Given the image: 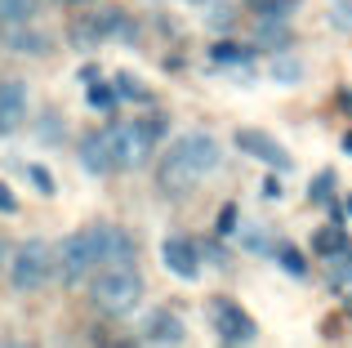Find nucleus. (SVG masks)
Instances as JSON below:
<instances>
[{
    "label": "nucleus",
    "instance_id": "nucleus-15",
    "mask_svg": "<svg viewBox=\"0 0 352 348\" xmlns=\"http://www.w3.org/2000/svg\"><path fill=\"white\" fill-rule=\"evenodd\" d=\"M258 41H263V45H276V50H285V45H290V32H285L281 23H272V18H263V23H258Z\"/></svg>",
    "mask_w": 352,
    "mask_h": 348
},
{
    "label": "nucleus",
    "instance_id": "nucleus-26",
    "mask_svg": "<svg viewBox=\"0 0 352 348\" xmlns=\"http://www.w3.org/2000/svg\"><path fill=\"white\" fill-rule=\"evenodd\" d=\"M335 27H352V9H335Z\"/></svg>",
    "mask_w": 352,
    "mask_h": 348
},
{
    "label": "nucleus",
    "instance_id": "nucleus-10",
    "mask_svg": "<svg viewBox=\"0 0 352 348\" xmlns=\"http://www.w3.org/2000/svg\"><path fill=\"white\" fill-rule=\"evenodd\" d=\"M312 254H321V259H339V254H348V232H344L339 219L312 232Z\"/></svg>",
    "mask_w": 352,
    "mask_h": 348
},
{
    "label": "nucleus",
    "instance_id": "nucleus-9",
    "mask_svg": "<svg viewBox=\"0 0 352 348\" xmlns=\"http://www.w3.org/2000/svg\"><path fill=\"white\" fill-rule=\"evenodd\" d=\"M161 263L174 272V277H183V281H192V277L201 272L197 246H192V241H183V237H165V246H161Z\"/></svg>",
    "mask_w": 352,
    "mask_h": 348
},
{
    "label": "nucleus",
    "instance_id": "nucleus-16",
    "mask_svg": "<svg viewBox=\"0 0 352 348\" xmlns=\"http://www.w3.org/2000/svg\"><path fill=\"white\" fill-rule=\"evenodd\" d=\"M276 259H281V268L285 272H294V277H303V272H308V263H303V254L294 250V246H281V250H272Z\"/></svg>",
    "mask_w": 352,
    "mask_h": 348
},
{
    "label": "nucleus",
    "instance_id": "nucleus-24",
    "mask_svg": "<svg viewBox=\"0 0 352 348\" xmlns=\"http://www.w3.org/2000/svg\"><path fill=\"white\" fill-rule=\"evenodd\" d=\"M236 228V206H223V215H219V232H232Z\"/></svg>",
    "mask_w": 352,
    "mask_h": 348
},
{
    "label": "nucleus",
    "instance_id": "nucleus-30",
    "mask_svg": "<svg viewBox=\"0 0 352 348\" xmlns=\"http://www.w3.org/2000/svg\"><path fill=\"white\" fill-rule=\"evenodd\" d=\"M344 107H352V89H344Z\"/></svg>",
    "mask_w": 352,
    "mask_h": 348
},
{
    "label": "nucleus",
    "instance_id": "nucleus-8",
    "mask_svg": "<svg viewBox=\"0 0 352 348\" xmlns=\"http://www.w3.org/2000/svg\"><path fill=\"white\" fill-rule=\"evenodd\" d=\"M23 121H27V85L0 80V134H14Z\"/></svg>",
    "mask_w": 352,
    "mask_h": 348
},
{
    "label": "nucleus",
    "instance_id": "nucleus-6",
    "mask_svg": "<svg viewBox=\"0 0 352 348\" xmlns=\"http://www.w3.org/2000/svg\"><path fill=\"white\" fill-rule=\"evenodd\" d=\"M210 317H214V331H219L223 344L254 340V322H250V313L241 304H232V299H214V304H210Z\"/></svg>",
    "mask_w": 352,
    "mask_h": 348
},
{
    "label": "nucleus",
    "instance_id": "nucleus-25",
    "mask_svg": "<svg viewBox=\"0 0 352 348\" xmlns=\"http://www.w3.org/2000/svg\"><path fill=\"white\" fill-rule=\"evenodd\" d=\"M0 210H5V215H14V210H18V197L5 188V183H0Z\"/></svg>",
    "mask_w": 352,
    "mask_h": 348
},
{
    "label": "nucleus",
    "instance_id": "nucleus-7",
    "mask_svg": "<svg viewBox=\"0 0 352 348\" xmlns=\"http://www.w3.org/2000/svg\"><path fill=\"white\" fill-rule=\"evenodd\" d=\"M236 148L245 152V157H258V161H267V166H276V170H290L294 166L290 152H285L272 134H263V130H236Z\"/></svg>",
    "mask_w": 352,
    "mask_h": 348
},
{
    "label": "nucleus",
    "instance_id": "nucleus-1",
    "mask_svg": "<svg viewBox=\"0 0 352 348\" xmlns=\"http://www.w3.org/2000/svg\"><path fill=\"white\" fill-rule=\"evenodd\" d=\"M129 259H134V237H129L125 228H112V224L80 228V232H72L67 241L54 250L63 286H76V281L89 277L98 263H129Z\"/></svg>",
    "mask_w": 352,
    "mask_h": 348
},
{
    "label": "nucleus",
    "instance_id": "nucleus-3",
    "mask_svg": "<svg viewBox=\"0 0 352 348\" xmlns=\"http://www.w3.org/2000/svg\"><path fill=\"white\" fill-rule=\"evenodd\" d=\"M89 299H94L98 313L125 317L129 308L143 299V277H138L129 263H107V268L94 277V286H89Z\"/></svg>",
    "mask_w": 352,
    "mask_h": 348
},
{
    "label": "nucleus",
    "instance_id": "nucleus-21",
    "mask_svg": "<svg viewBox=\"0 0 352 348\" xmlns=\"http://www.w3.org/2000/svg\"><path fill=\"white\" fill-rule=\"evenodd\" d=\"M32 183H36L41 197H54V192H58V183H54V174L45 170V166H32Z\"/></svg>",
    "mask_w": 352,
    "mask_h": 348
},
{
    "label": "nucleus",
    "instance_id": "nucleus-5",
    "mask_svg": "<svg viewBox=\"0 0 352 348\" xmlns=\"http://www.w3.org/2000/svg\"><path fill=\"white\" fill-rule=\"evenodd\" d=\"M54 250L45 241H27L18 246V254L9 259V281H14V290H41L45 281L54 277Z\"/></svg>",
    "mask_w": 352,
    "mask_h": 348
},
{
    "label": "nucleus",
    "instance_id": "nucleus-18",
    "mask_svg": "<svg viewBox=\"0 0 352 348\" xmlns=\"http://www.w3.org/2000/svg\"><path fill=\"white\" fill-rule=\"evenodd\" d=\"M294 5L299 0H258V18H285L294 14Z\"/></svg>",
    "mask_w": 352,
    "mask_h": 348
},
{
    "label": "nucleus",
    "instance_id": "nucleus-27",
    "mask_svg": "<svg viewBox=\"0 0 352 348\" xmlns=\"http://www.w3.org/2000/svg\"><path fill=\"white\" fill-rule=\"evenodd\" d=\"M263 197H281V183H276V174H272V179L263 183Z\"/></svg>",
    "mask_w": 352,
    "mask_h": 348
},
{
    "label": "nucleus",
    "instance_id": "nucleus-19",
    "mask_svg": "<svg viewBox=\"0 0 352 348\" xmlns=\"http://www.w3.org/2000/svg\"><path fill=\"white\" fill-rule=\"evenodd\" d=\"M89 107H98V112H107V107H116V89H107V85H89Z\"/></svg>",
    "mask_w": 352,
    "mask_h": 348
},
{
    "label": "nucleus",
    "instance_id": "nucleus-14",
    "mask_svg": "<svg viewBox=\"0 0 352 348\" xmlns=\"http://www.w3.org/2000/svg\"><path fill=\"white\" fill-rule=\"evenodd\" d=\"M32 14H36V0H0V18H9V23H27Z\"/></svg>",
    "mask_w": 352,
    "mask_h": 348
},
{
    "label": "nucleus",
    "instance_id": "nucleus-20",
    "mask_svg": "<svg viewBox=\"0 0 352 348\" xmlns=\"http://www.w3.org/2000/svg\"><path fill=\"white\" fill-rule=\"evenodd\" d=\"M272 76L281 80V85H294V80H299V63H294V58H276L272 63Z\"/></svg>",
    "mask_w": 352,
    "mask_h": 348
},
{
    "label": "nucleus",
    "instance_id": "nucleus-4",
    "mask_svg": "<svg viewBox=\"0 0 352 348\" xmlns=\"http://www.w3.org/2000/svg\"><path fill=\"white\" fill-rule=\"evenodd\" d=\"M161 134V121H116L112 130H103L107 152H112L116 170H134L152 157V143Z\"/></svg>",
    "mask_w": 352,
    "mask_h": 348
},
{
    "label": "nucleus",
    "instance_id": "nucleus-32",
    "mask_svg": "<svg viewBox=\"0 0 352 348\" xmlns=\"http://www.w3.org/2000/svg\"><path fill=\"white\" fill-rule=\"evenodd\" d=\"M192 5H206V0H192Z\"/></svg>",
    "mask_w": 352,
    "mask_h": 348
},
{
    "label": "nucleus",
    "instance_id": "nucleus-13",
    "mask_svg": "<svg viewBox=\"0 0 352 348\" xmlns=\"http://www.w3.org/2000/svg\"><path fill=\"white\" fill-rule=\"evenodd\" d=\"M214 63H232L236 72H250V63H254V50L250 45H214Z\"/></svg>",
    "mask_w": 352,
    "mask_h": 348
},
{
    "label": "nucleus",
    "instance_id": "nucleus-17",
    "mask_svg": "<svg viewBox=\"0 0 352 348\" xmlns=\"http://www.w3.org/2000/svg\"><path fill=\"white\" fill-rule=\"evenodd\" d=\"M116 94L120 98H147V89L134 80V72H116Z\"/></svg>",
    "mask_w": 352,
    "mask_h": 348
},
{
    "label": "nucleus",
    "instance_id": "nucleus-11",
    "mask_svg": "<svg viewBox=\"0 0 352 348\" xmlns=\"http://www.w3.org/2000/svg\"><path fill=\"white\" fill-rule=\"evenodd\" d=\"M143 340L147 344H183V322L174 313H152L143 326Z\"/></svg>",
    "mask_w": 352,
    "mask_h": 348
},
{
    "label": "nucleus",
    "instance_id": "nucleus-31",
    "mask_svg": "<svg viewBox=\"0 0 352 348\" xmlns=\"http://www.w3.org/2000/svg\"><path fill=\"white\" fill-rule=\"evenodd\" d=\"M348 215H352V197H348Z\"/></svg>",
    "mask_w": 352,
    "mask_h": 348
},
{
    "label": "nucleus",
    "instance_id": "nucleus-33",
    "mask_svg": "<svg viewBox=\"0 0 352 348\" xmlns=\"http://www.w3.org/2000/svg\"><path fill=\"white\" fill-rule=\"evenodd\" d=\"M348 263H352V259H348Z\"/></svg>",
    "mask_w": 352,
    "mask_h": 348
},
{
    "label": "nucleus",
    "instance_id": "nucleus-29",
    "mask_svg": "<svg viewBox=\"0 0 352 348\" xmlns=\"http://www.w3.org/2000/svg\"><path fill=\"white\" fill-rule=\"evenodd\" d=\"M344 152H348V157H352V130L344 134Z\"/></svg>",
    "mask_w": 352,
    "mask_h": 348
},
{
    "label": "nucleus",
    "instance_id": "nucleus-2",
    "mask_svg": "<svg viewBox=\"0 0 352 348\" xmlns=\"http://www.w3.org/2000/svg\"><path fill=\"white\" fill-rule=\"evenodd\" d=\"M219 161H223V148L214 143V134L192 130V134H183V139L174 143L170 152H165L161 174H156V179H161L165 192L183 197V192L197 188V179H206L210 170H219Z\"/></svg>",
    "mask_w": 352,
    "mask_h": 348
},
{
    "label": "nucleus",
    "instance_id": "nucleus-12",
    "mask_svg": "<svg viewBox=\"0 0 352 348\" xmlns=\"http://www.w3.org/2000/svg\"><path fill=\"white\" fill-rule=\"evenodd\" d=\"M80 166H85L89 174H107V170H116V166H112V152H107V139H103V134H89V139L80 143Z\"/></svg>",
    "mask_w": 352,
    "mask_h": 348
},
{
    "label": "nucleus",
    "instance_id": "nucleus-23",
    "mask_svg": "<svg viewBox=\"0 0 352 348\" xmlns=\"http://www.w3.org/2000/svg\"><path fill=\"white\" fill-rule=\"evenodd\" d=\"M14 50H23V54H41L45 45H41V36H27V32H18V36H14Z\"/></svg>",
    "mask_w": 352,
    "mask_h": 348
},
{
    "label": "nucleus",
    "instance_id": "nucleus-28",
    "mask_svg": "<svg viewBox=\"0 0 352 348\" xmlns=\"http://www.w3.org/2000/svg\"><path fill=\"white\" fill-rule=\"evenodd\" d=\"M5 259H9V246H5V241H0V268H5Z\"/></svg>",
    "mask_w": 352,
    "mask_h": 348
},
{
    "label": "nucleus",
    "instance_id": "nucleus-22",
    "mask_svg": "<svg viewBox=\"0 0 352 348\" xmlns=\"http://www.w3.org/2000/svg\"><path fill=\"white\" fill-rule=\"evenodd\" d=\"M330 183H335V174H317V183L308 188V201H330Z\"/></svg>",
    "mask_w": 352,
    "mask_h": 348
}]
</instances>
